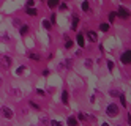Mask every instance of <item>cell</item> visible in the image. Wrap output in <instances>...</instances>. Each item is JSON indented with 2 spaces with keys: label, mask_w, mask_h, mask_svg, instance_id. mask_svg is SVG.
<instances>
[{
  "label": "cell",
  "mask_w": 131,
  "mask_h": 126,
  "mask_svg": "<svg viewBox=\"0 0 131 126\" xmlns=\"http://www.w3.org/2000/svg\"><path fill=\"white\" fill-rule=\"evenodd\" d=\"M106 113H107V117H111V118L117 117V115H118V106H115V104H109L107 109H106Z\"/></svg>",
  "instance_id": "6da1fadb"
},
{
  "label": "cell",
  "mask_w": 131,
  "mask_h": 126,
  "mask_svg": "<svg viewBox=\"0 0 131 126\" xmlns=\"http://www.w3.org/2000/svg\"><path fill=\"white\" fill-rule=\"evenodd\" d=\"M11 57H8V55H2L0 57V66L3 68V70H10V66H11Z\"/></svg>",
  "instance_id": "7a4b0ae2"
},
{
  "label": "cell",
  "mask_w": 131,
  "mask_h": 126,
  "mask_svg": "<svg viewBox=\"0 0 131 126\" xmlns=\"http://www.w3.org/2000/svg\"><path fill=\"white\" fill-rule=\"evenodd\" d=\"M120 62L123 65H129L131 63V51H125L123 54L120 55Z\"/></svg>",
  "instance_id": "3957f363"
},
{
  "label": "cell",
  "mask_w": 131,
  "mask_h": 126,
  "mask_svg": "<svg viewBox=\"0 0 131 126\" xmlns=\"http://www.w3.org/2000/svg\"><path fill=\"white\" fill-rule=\"evenodd\" d=\"M117 16H120L122 19H128V17L131 16V13L128 11L125 6H120V8H118V11H117Z\"/></svg>",
  "instance_id": "277c9868"
},
{
  "label": "cell",
  "mask_w": 131,
  "mask_h": 126,
  "mask_svg": "<svg viewBox=\"0 0 131 126\" xmlns=\"http://www.w3.org/2000/svg\"><path fill=\"white\" fill-rule=\"evenodd\" d=\"M2 113H3V117L8 118V120L13 118V110H11L10 107H6V106H5V107H2Z\"/></svg>",
  "instance_id": "5b68a950"
},
{
  "label": "cell",
  "mask_w": 131,
  "mask_h": 126,
  "mask_svg": "<svg viewBox=\"0 0 131 126\" xmlns=\"http://www.w3.org/2000/svg\"><path fill=\"white\" fill-rule=\"evenodd\" d=\"M67 124H68V126H79V120H78L76 117H68Z\"/></svg>",
  "instance_id": "8992f818"
},
{
  "label": "cell",
  "mask_w": 131,
  "mask_h": 126,
  "mask_svg": "<svg viewBox=\"0 0 131 126\" xmlns=\"http://www.w3.org/2000/svg\"><path fill=\"white\" fill-rule=\"evenodd\" d=\"M87 38H89V40H90L92 43H95V41L98 40V35H96L95 32H93V30H89V32H87Z\"/></svg>",
  "instance_id": "52a82bcc"
},
{
  "label": "cell",
  "mask_w": 131,
  "mask_h": 126,
  "mask_svg": "<svg viewBox=\"0 0 131 126\" xmlns=\"http://www.w3.org/2000/svg\"><path fill=\"white\" fill-rule=\"evenodd\" d=\"M76 41H78V44H79L81 47H84V44H85V40H84V35H82V33H79V35H78Z\"/></svg>",
  "instance_id": "ba28073f"
},
{
  "label": "cell",
  "mask_w": 131,
  "mask_h": 126,
  "mask_svg": "<svg viewBox=\"0 0 131 126\" xmlns=\"http://www.w3.org/2000/svg\"><path fill=\"white\" fill-rule=\"evenodd\" d=\"M78 24H79V17H73V21H71V30H76L78 28Z\"/></svg>",
  "instance_id": "9c48e42d"
},
{
  "label": "cell",
  "mask_w": 131,
  "mask_h": 126,
  "mask_svg": "<svg viewBox=\"0 0 131 126\" xmlns=\"http://www.w3.org/2000/svg\"><path fill=\"white\" fill-rule=\"evenodd\" d=\"M59 3H60L59 0H48V6H49V8H55Z\"/></svg>",
  "instance_id": "30bf717a"
},
{
  "label": "cell",
  "mask_w": 131,
  "mask_h": 126,
  "mask_svg": "<svg viewBox=\"0 0 131 126\" xmlns=\"http://www.w3.org/2000/svg\"><path fill=\"white\" fill-rule=\"evenodd\" d=\"M27 57H29V59H32V60H36V62L40 60V55H38V54H33V52H29V54H27Z\"/></svg>",
  "instance_id": "8fae6325"
},
{
  "label": "cell",
  "mask_w": 131,
  "mask_h": 126,
  "mask_svg": "<svg viewBox=\"0 0 131 126\" xmlns=\"http://www.w3.org/2000/svg\"><path fill=\"white\" fill-rule=\"evenodd\" d=\"M27 33H29V25L25 24V25H22V27H21V35L24 36V35H27Z\"/></svg>",
  "instance_id": "7c38bea8"
},
{
  "label": "cell",
  "mask_w": 131,
  "mask_h": 126,
  "mask_svg": "<svg viewBox=\"0 0 131 126\" xmlns=\"http://www.w3.org/2000/svg\"><path fill=\"white\" fill-rule=\"evenodd\" d=\"M62 101H63V104H68V91L62 93Z\"/></svg>",
  "instance_id": "4fadbf2b"
},
{
  "label": "cell",
  "mask_w": 131,
  "mask_h": 126,
  "mask_svg": "<svg viewBox=\"0 0 131 126\" xmlns=\"http://www.w3.org/2000/svg\"><path fill=\"white\" fill-rule=\"evenodd\" d=\"M43 27L46 28V30H49V28L52 27V24H51V22L48 21V19H44V21H43Z\"/></svg>",
  "instance_id": "5bb4252c"
},
{
  "label": "cell",
  "mask_w": 131,
  "mask_h": 126,
  "mask_svg": "<svg viewBox=\"0 0 131 126\" xmlns=\"http://www.w3.org/2000/svg\"><path fill=\"white\" fill-rule=\"evenodd\" d=\"M36 13H38V11H36L35 8H27V14H29V16H36Z\"/></svg>",
  "instance_id": "9a60e30c"
},
{
  "label": "cell",
  "mask_w": 131,
  "mask_h": 126,
  "mask_svg": "<svg viewBox=\"0 0 131 126\" xmlns=\"http://www.w3.org/2000/svg\"><path fill=\"white\" fill-rule=\"evenodd\" d=\"M115 17H117V13H114V11L109 13V22H114V21H115Z\"/></svg>",
  "instance_id": "2e32d148"
},
{
  "label": "cell",
  "mask_w": 131,
  "mask_h": 126,
  "mask_svg": "<svg viewBox=\"0 0 131 126\" xmlns=\"http://www.w3.org/2000/svg\"><path fill=\"white\" fill-rule=\"evenodd\" d=\"M100 28H101V32H107V30H109V24H106V22H104V24H101Z\"/></svg>",
  "instance_id": "e0dca14e"
},
{
  "label": "cell",
  "mask_w": 131,
  "mask_h": 126,
  "mask_svg": "<svg viewBox=\"0 0 131 126\" xmlns=\"http://www.w3.org/2000/svg\"><path fill=\"white\" fill-rule=\"evenodd\" d=\"M82 9H84V11H89V9H90L89 2H82Z\"/></svg>",
  "instance_id": "ac0fdd59"
},
{
  "label": "cell",
  "mask_w": 131,
  "mask_h": 126,
  "mask_svg": "<svg viewBox=\"0 0 131 126\" xmlns=\"http://www.w3.org/2000/svg\"><path fill=\"white\" fill-rule=\"evenodd\" d=\"M30 106H32V107H33L35 110H38V112L41 110V107H40V106H38V104H36V102H33V101H30Z\"/></svg>",
  "instance_id": "d6986e66"
},
{
  "label": "cell",
  "mask_w": 131,
  "mask_h": 126,
  "mask_svg": "<svg viewBox=\"0 0 131 126\" xmlns=\"http://www.w3.org/2000/svg\"><path fill=\"white\" fill-rule=\"evenodd\" d=\"M51 126H63L60 121H57V120H51V123H49Z\"/></svg>",
  "instance_id": "ffe728a7"
},
{
  "label": "cell",
  "mask_w": 131,
  "mask_h": 126,
  "mask_svg": "<svg viewBox=\"0 0 131 126\" xmlns=\"http://www.w3.org/2000/svg\"><path fill=\"white\" fill-rule=\"evenodd\" d=\"M107 70H109V71L114 70V62H112V60H107Z\"/></svg>",
  "instance_id": "44dd1931"
},
{
  "label": "cell",
  "mask_w": 131,
  "mask_h": 126,
  "mask_svg": "<svg viewBox=\"0 0 131 126\" xmlns=\"http://www.w3.org/2000/svg\"><path fill=\"white\" fill-rule=\"evenodd\" d=\"M78 118H79V120H82V121H85V120H87V115H85V113H82V112H81V113L78 115Z\"/></svg>",
  "instance_id": "7402d4cb"
},
{
  "label": "cell",
  "mask_w": 131,
  "mask_h": 126,
  "mask_svg": "<svg viewBox=\"0 0 131 126\" xmlns=\"http://www.w3.org/2000/svg\"><path fill=\"white\" fill-rule=\"evenodd\" d=\"M24 71H25V66H19V68L16 70V74H22Z\"/></svg>",
  "instance_id": "603a6c76"
},
{
  "label": "cell",
  "mask_w": 131,
  "mask_h": 126,
  "mask_svg": "<svg viewBox=\"0 0 131 126\" xmlns=\"http://www.w3.org/2000/svg\"><path fill=\"white\" fill-rule=\"evenodd\" d=\"M120 101H122V106H125V107H126V99H125L123 95H120Z\"/></svg>",
  "instance_id": "cb8c5ba5"
},
{
  "label": "cell",
  "mask_w": 131,
  "mask_h": 126,
  "mask_svg": "<svg viewBox=\"0 0 131 126\" xmlns=\"http://www.w3.org/2000/svg\"><path fill=\"white\" fill-rule=\"evenodd\" d=\"M65 47H67V49H71V47H73V41H67V44H65Z\"/></svg>",
  "instance_id": "d4e9b609"
},
{
  "label": "cell",
  "mask_w": 131,
  "mask_h": 126,
  "mask_svg": "<svg viewBox=\"0 0 131 126\" xmlns=\"http://www.w3.org/2000/svg\"><path fill=\"white\" fill-rule=\"evenodd\" d=\"M33 0H27V8H33Z\"/></svg>",
  "instance_id": "484cf974"
},
{
  "label": "cell",
  "mask_w": 131,
  "mask_h": 126,
  "mask_svg": "<svg viewBox=\"0 0 131 126\" xmlns=\"http://www.w3.org/2000/svg\"><path fill=\"white\" fill-rule=\"evenodd\" d=\"M59 8H60L62 11H63V9H67L68 6H67V3H59Z\"/></svg>",
  "instance_id": "4316f807"
},
{
  "label": "cell",
  "mask_w": 131,
  "mask_h": 126,
  "mask_svg": "<svg viewBox=\"0 0 131 126\" xmlns=\"http://www.w3.org/2000/svg\"><path fill=\"white\" fill-rule=\"evenodd\" d=\"M111 95H112V96H120V93H118L117 90H111Z\"/></svg>",
  "instance_id": "83f0119b"
},
{
  "label": "cell",
  "mask_w": 131,
  "mask_h": 126,
  "mask_svg": "<svg viewBox=\"0 0 131 126\" xmlns=\"http://www.w3.org/2000/svg\"><path fill=\"white\" fill-rule=\"evenodd\" d=\"M92 63H93L92 60H85V66H87V68H90V66H92Z\"/></svg>",
  "instance_id": "f1b7e54d"
},
{
  "label": "cell",
  "mask_w": 131,
  "mask_h": 126,
  "mask_svg": "<svg viewBox=\"0 0 131 126\" xmlns=\"http://www.w3.org/2000/svg\"><path fill=\"white\" fill-rule=\"evenodd\" d=\"M2 84H3V81H2V77H0V87H2Z\"/></svg>",
  "instance_id": "f546056e"
}]
</instances>
